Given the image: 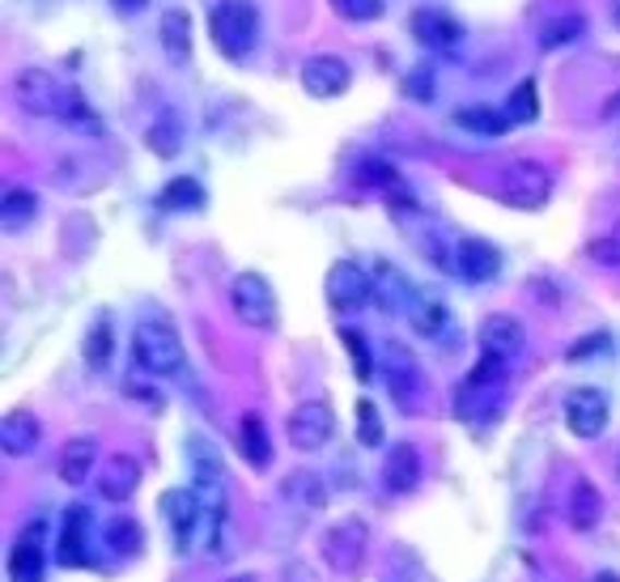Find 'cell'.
<instances>
[{"mask_svg": "<svg viewBox=\"0 0 620 582\" xmlns=\"http://www.w3.org/2000/svg\"><path fill=\"white\" fill-rule=\"evenodd\" d=\"M13 98H17L22 111H31V116L39 119L56 116V119H73L81 128H98V119L90 116V107H85L78 85L51 78L47 69H22L13 78Z\"/></svg>", "mask_w": 620, "mask_h": 582, "instance_id": "1", "label": "cell"}, {"mask_svg": "<svg viewBox=\"0 0 620 582\" xmlns=\"http://www.w3.org/2000/svg\"><path fill=\"white\" fill-rule=\"evenodd\" d=\"M208 35H213L217 51L226 60L251 56V47L260 39V9H255V0H217L208 9Z\"/></svg>", "mask_w": 620, "mask_h": 582, "instance_id": "2", "label": "cell"}, {"mask_svg": "<svg viewBox=\"0 0 620 582\" xmlns=\"http://www.w3.org/2000/svg\"><path fill=\"white\" fill-rule=\"evenodd\" d=\"M132 361L154 379H175V375H183L188 353H183V341H179V332L170 323L145 319L132 332Z\"/></svg>", "mask_w": 620, "mask_h": 582, "instance_id": "3", "label": "cell"}, {"mask_svg": "<svg viewBox=\"0 0 620 582\" xmlns=\"http://www.w3.org/2000/svg\"><path fill=\"white\" fill-rule=\"evenodd\" d=\"M230 307L247 328H260V332L276 328V289L269 285V276H260V272H238L234 276Z\"/></svg>", "mask_w": 620, "mask_h": 582, "instance_id": "4", "label": "cell"}, {"mask_svg": "<svg viewBox=\"0 0 620 582\" xmlns=\"http://www.w3.org/2000/svg\"><path fill=\"white\" fill-rule=\"evenodd\" d=\"M552 195V175L544 170L540 162H510L502 175V200L510 209H523V213H536L548 204Z\"/></svg>", "mask_w": 620, "mask_h": 582, "instance_id": "5", "label": "cell"}, {"mask_svg": "<svg viewBox=\"0 0 620 582\" xmlns=\"http://www.w3.org/2000/svg\"><path fill=\"white\" fill-rule=\"evenodd\" d=\"M323 294H327L332 311H361V307H370V302H374L370 269H361L357 260H336V264L327 269Z\"/></svg>", "mask_w": 620, "mask_h": 582, "instance_id": "6", "label": "cell"}, {"mask_svg": "<svg viewBox=\"0 0 620 582\" xmlns=\"http://www.w3.org/2000/svg\"><path fill=\"white\" fill-rule=\"evenodd\" d=\"M366 548H370V532H366L361 519H341V523L323 536V557H327V566H332L336 574H345V579H353V574L361 570Z\"/></svg>", "mask_w": 620, "mask_h": 582, "instance_id": "7", "label": "cell"}, {"mask_svg": "<svg viewBox=\"0 0 620 582\" xmlns=\"http://www.w3.org/2000/svg\"><path fill=\"white\" fill-rule=\"evenodd\" d=\"M285 433H289V442H294L298 451H319V447H327V438L336 433V413H332V404H323V400L298 404V408L289 413V421H285Z\"/></svg>", "mask_w": 620, "mask_h": 582, "instance_id": "8", "label": "cell"}, {"mask_svg": "<svg viewBox=\"0 0 620 582\" xmlns=\"http://www.w3.org/2000/svg\"><path fill=\"white\" fill-rule=\"evenodd\" d=\"M408 31H413V39L421 43V47L446 51V56H455L460 43H464V26H460L446 9H438V4H421V9L408 17Z\"/></svg>", "mask_w": 620, "mask_h": 582, "instance_id": "9", "label": "cell"}, {"mask_svg": "<svg viewBox=\"0 0 620 582\" xmlns=\"http://www.w3.org/2000/svg\"><path fill=\"white\" fill-rule=\"evenodd\" d=\"M370 281H374V302L383 307L388 314H400V319H408L413 307L421 302V289L404 276V272L395 269L391 260H374V269H370Z\"/></svg>", "mask_w": 620, "mask_h": 582, "instance_id": "10", "label": "cell"}, {"mask_svg": "<svg viewBox=\"0 0 620 582\" xmlns=\"http://www.w3.org/2000/svg\"><path fill=\"white\" fill-rule=\"evenodd\" d=\"M565 426L574 438H599L608 426V395L599 388H579L565 395Z\"/></svg>", "mask_w": 620, "mask_h": 582, "instance_id": "11", "label": "cell"}, {"mask_svg": "<svg viewBox=\"0 0 620 582\" xmlns=\"http://www.w3.org/2000/svg\"><path fill=\"white\" fill-rule=\"evenodd\" d=\"M298 78H302V90H307L310 98H323V103H327V98H341L353 85V69L341 56H310Z\"/></svg>", "mask_w": 620, "mask_h": 582, "instance_id": "12", "label": "cell"}, {"mask_svg": "<svg viewBox=\"0 0 620 582\" xmlns=\"http://www.w3.org/2000/svg\"><path fill=\"white\" fill-rule=\"evenodd\" d=\"M527 349V328L514 314H489L480 323V357H498V361H514Z\"/></svg>", "mask_w": 620, "mask_h": 582, "instance_id": "13", "label": "cell"}, {"mask_svg": "<svg viewBox=\"0 0 620 582\" xmlns=\"http://www.w3.org/2000/svg\"><path fill=\"white\" fill-rule=\"evenodd\" d=\"M162 514H166V523H170V532H175L179 553H188L195 532L204 527V506L195 498V489H170V494H162Z\"/></svg>", "mask_w": 620, "mask_h": 582, "instance_id": "14", "label": "cell"}, {"mask_svg": "<svg viewBox=\"0 0 620 582\" xmlns=\"http://www.w3.org/2000/svg\"><path fill=\"white\" fill-rule=\"evenodd\" d=\"M455 272L464 276L467 285H489L498 272H502V251L485 238H460L455 242Z\"/></svg>", "mask_w": 620, "mask_h": 582, "instance_id": "15", "label": "cell"}, {"mask_svg": "<svg viewBox=\"0 0 620 582\" xmlns=\"http://www.w3.org/2000/svg\"><path fill=\"white\" fill-rule=\"evenodd\" d=\"M383 379H388L391 395H395L404 408H408V404L421 395V370H417L413 353L404 349V345H395V341L383 349Z\"/></svg>", "mask_w": 620, "mask_h": 582, "instance_id": "16", "label": "cell"}, {"mask_svg": "<svg viewBox=\"0 0 620 582\" xmlns=\"http://www.w3.org/2000/svg\"><path fill=\"white\" fill-rule=\"evenodd\" d=\"M43 519H35L9 548V582H43Z\"/></svg>", "mask_w": 620, "mask_h": 582, "instance_id": "17", "label": "cell"}, {"mask_svg": "<svg viewBox=\"0 0 620 582\" xmlns=\"http://www.w3.org/2000/svg\"><path fill=\"white\" fill-rule=\"evenodd\" d=\"M56 557H60V566H69V570L90 566V514H85L81 506H73V510L64 514V532H60Z\"/></svg>", "mask_w": 620, "mask_h": 582, "instance_id": "18", "label": "cell"}, {"mask_svg": "<svg viewBox=\"0 0 620 582\" xmlns=\"http://www.w3.org/2000/svg\"><path fill=\"white\" fill-rule=\"evenodd\" d=\"M136 485H141V464H136L132 455H111V460L103 464L98 494H103L107 502H128V498L136 494Z\"/></svg>", "mask_w": 620, "mask_h": 582, "instance_id": "19", "label": "cell"}, {"mask_svg": "<svg viewBox=\"0 0 620 582\" xmlns=\"http://www.w3.org/2000/svg\"><path fill=\"white\" fill-rule=\"evenodd\" d=\"M43 438V426L35 413H26V408H17V413H9L4 421H0V451L4 455H31L35 447H39Z\"/></svg>", "mask_w": 620, "mask_h": 582, "instance_id": "20", "label": "cell"}, {"mask_svg": "<svg viewBox=\"0 0 620 582\" xmlns=\"http://www.w3.org/2000/svg\"><path fill=\"white\" fill-rule=\"evenodd\" d=\"M383 485L391 494H413L421 485V455H417V447H408V442L391 447L388 464H383Z\"/></svg>", "mask_w": 620, "mask_h": 582, "instance_id": "21", "label": "cell"}, {"mask_svg": "<svg viewBox=\"0 0 620 582\" xmlns=\"http://www.w3.org/2000/svg\"><path fill=\"white\" fill-rule=\"evenodd\" d=\"M157 35H162V51H166L175 64H188V60H192V13H188V9H166Z\"/></svg>", "mask_w": 620, "mask_h": 582, "instance_id": "22", "label": "cell"}, {"mask_svg": "<svg viewBox=\"0 0 620 582\" xmlns=\"http://www.w3.org/2000/svg\"><path fill=\"white\" fill-rule=\"evenodd\" d=\"M94 464H98V442L94 438H73L60 451V480L64 485H81L94 472Z\"/></svg>", "mask_w": 620, "mask_h": 582, "instance_id": "23", "label": "cell"}, {"mask_svg": "<svg viewBox=\"0 0 620 582\" xmlns=\"http://www.w3.org/2000/svg\"><path fill=\"white\" fill-rule=\"evenodd\" d=\"M188 460H192V476H195L192 489H226V467H222V455H217L208 442L192 438V442H188Z\"/></svg>", "mask_w": 620, "mask_h": 582, "instance_id": "24", "label": "cell"}, {"mask_svg": "<svg viewBox=\"0 0 620 582\" xmlns=\"http://www.w3.org/2000/svg\"><path fill=\"white\" fill-rule=\"evenodd\" d=\"M39 217V195L26 192V188H9V192L0 195V226L9 234L26 230L31 222Z\"/></svg>", "mask_w": 620, "mask_h": 582, "instance_id": "25", "label": "cell"}, {"mask_svg": "<svg viewBox=\"0 0 620 582\" xmlns=\"http://www.w3.org/2000/svg\"><path fill=\"white\" fill-rule=\"evenodd\" d=\"M582 31H586V17L574 13V9H565V13H552L548 22L540 26V51H557V47H570V43L582 39Z\"/></svg>", "mask_w": 620, "mask_h": 582, "instance_id": "26", "label": "cell"}, {"mask_svg": "<svg viewBox=\"0 0 620 582\" xmlns=\"http://www.w3.org/2000/svg\"><path fill=\"white\" fill-rule=\"evenodd\" d=\"M455 123L464 132H476V136H502L505 128H510V116L498 111V107H489V103H476V107H460Z\"/></svg>", "mask_w": 620, "mask_h": 582, "instance_id": "27", "label": "cell"}, {"mask_svg": "<svg viewBox=\"0 0 620 582\" xmlns=\"http://www.w3.org/2000/svg\"><path fill=\"white\" fill-rule=\"evenodd\" d=\"M145 141H150V150H154L157 157H175L179 150H183V119H179V111H162V116L154 119V128L145 132Z\"/></svg>", "mask_w": 620, "mask_h": 582, "instance_id": "28", "label": "cell"}, {"mask_svg": "<svg viewBox=\"0 0 620 582\" xmlns=\"http://www.w3.org/2000/svg\"><path fill=\"white\" fill-rule=\"evenodd\" d=\"M204 204V188L195 183L192 175H183V179H170L162 195H157V209L162 213H195Z\"/></svg>", "mask_w": 620, "mask_h": 582, "instance_id": "29", "label": "cell"}, {"mask_svg": "<svg viewBox=\"0 0 620 582\" xmlns=\"http://www.w3.org/2000/svg\"><path fill=\"white\" fill-rule=\"evenodd\" d=\"M599 519H604V498H599V489L582 476L579 485H574V498H570V523H574L579 532H591Z\"/></svg>", "mask_w": 620, "mask_h": 582, "instance_id": "30", "label": "cell"}, {"mask_svg": "<svg viewBox=\"0 0 620 582\" xmlns=\"http://www.w3.org/2000/svg\"><path fill=\"white\" fill-rule=\"evenodd\" d=\"M238 451L247 455V464L269 467L272 447H269V433H264V421H260L255 413H247V417H242V426H238Z\"/></svg>", "mask_w": 620, "mask_h": 582, "instance_id": "31", "label": "cell"}, {"mask_svg": "<svg viewBox=\"0 0 620 582\" xmlns=\"http://www.w3.org/2000/svg\"><path fill=\"white\" fill-rule=\"evenodd\" d=\"M281 494L294 506H302V510H319L323 498H327V494H323V480H319L314 472H289L285 485H281Z\"/></svg>", "mask_w": 620, "mask_h": 582, "instance_id": "32", "label": "cell"}, {"mask_svg": "<svg viewBox=\"0 0 620 582\" xmlns=\"http://www.w3.org/2000/svg\"><path fill=\"white\" fill-rule=\"evenodd\" d=\"M408 323H413L421 336H442V332L451 328V307H446V302H438V298H429V294H421V302L413 307Z\"/></svg>", "mask_w": 620, "mask_h": 582, "instance_id": "33", "label": "cell"}, {"mask_svg": "<svg viewBox=\"0 0 620 582\" xmlns=\"http://www.w3.org/2000/svg\"><path fill=\"white\" fill-rule=\"evenodd\" d=\"M505 116H510V123H536L540 119V98H536V81H518L514 90H510V98H505L502 107Z\"/></svg>", "mask_w": 620, "mask_h": 582, "instance_id": "34", "label": "cell"}, {"mask_svg": "<svg viewBox=\"0 0 620 582\" xmlns=\"http://www.w3.org/2000/svg\"><path fill=\"white\" fill-rule=\"evenodd\" d=\"M111 349H116L111 323H107V319H94V328L85 332V345H81V353H85V366H90V370H103V366L111 361Z\"/></svg>", "mask_w": 620, "mask_h": 582, "instance_id": "35", "label": "cell"}, {"mask_svg": "<svg viewBox=\"0 0 620 582\" xmlns=\"http://www.w3.org/2000/svg\"><path fill=\"white\" fill-rule=\"evenodd\" d=\"M141 541H145V532H141L136 519H111L107 523V544H111V553H119V557L141 553Z\"/></svg>", "mask_w": 620, "mask_h": 582, "instance_id": "36", "label": "cell"}, {"mask_svg": "<svg viewBox=\"0 0 620 582\" xmlns=\"http://www.w3.org/2000/svg\"><path fill=\"white\" fill-rule=\"evenodd\" d=\"M357 442H361V447H383V442H388L383 417H379L374 400H357Z\"/></svg>", "mask_w": 620, "mask_h": 582, "instance_id": "37", "label": "cell"}, {"mask_svg": "<svg viewBox=\"0 0 620 582\" xmlns=\"http://www.w3.org/2000/svg\"><path fill=\"white\" fill-rule=\"evenodd\" d=\"M357 183H361V188H379V192H388V195L400 192V175L391 170L388 162H379V157H370V162L357 166Z\"/></svg>", "mask_w": 620, "mask_h": 582, "instance_id": "38", "label": "cell"}, {"mask_svg": "<svg viewBox=\"0 0 620 582\" xmlns=\"http://www.w3.org/2000/svg\"><path fill=\"white\" fill-rule=\"evenodd\" d=\"M345 22H379L388 13V0H327Z\"/></svg>", "mask_w": 620, "mask_h": 582, "instance_id": "39", "label": "cell"}, {"mask_svg": "<svg viewBox=\"0 0 620 582\" xmlns=\"http://www.w3.org/2000/svg\"><path fill=\"white\" fill-rule=\"evenodd\" d=\"M341 341H345V349H349L357 379L366 383V379L374 375V357H370V345H366V336H361V332H353V328H341Z\"/></svg>", "mask_w": 620, "mask_h": 582, "instance_id": "40", "label": "cell"}, {"mask_svg": "<svg viewBox=\"0 0 620 582\" xmlns=\"http://www.w3.org/2000/svg\"><path fill=\"white\" fill-rule=\"evenodd\" d=\"M586 256L599 264V269H620V234H604L586 247Z\"/></svg>", "mask_w": 620, "mask_h": 582, "instance_id": "41", "label": "cell"}, {"mask_svg": "<svg viewBox=\"0 0 620 582\" xmlns=\"http://www.w3.org/2000/svg\"><path fill=\"white\" fill-rule=\"evenodd\" d=\"M612 345V336L608 332H595V336H586V341H579V345H570V361H582V357H591V353H599V349H608Z\"/></svg>", "mask_w": 620, "mask_h": 582, "instance_id": "42", "label": "cell"}, {"mask_svg": "<svg viewBox=\"0 0 620 582\" xmlns=\"http://www.w3.org/2000/svg\"><path fill=\"white\" fill-rule=\"evenodd\" d=\"M408 90H413L417 98H429V69H417L413 81H408Z\"/></svg>", "mask_w": 620, "mask_h": 582, "instance_id": "43", "label": "cell"}, {"mask_svg": "<svg viewBox=\"0 0 620 582\" xmlns=\"http://www.w3.org/2000/svg\"><path fill=\"white\" fill-rule=\"evenodd\" d=\"M604 116H608V119H620V90H617V94H608V98H604Z\"/></svg>", "mask_w": 620, "mask_h": 582, "instance_id": "44", "label": "cell"}, {"mask_svg": "<svg viewBox=\"0 0 620 582\" xmlns=\"http://www.w3.org/2000/svg\"><path fill=\"white\" fill-rule=\"evenodd\" d=\"M111 4H116L119 13H141V9L150 4V0H111Z\"/></svg>", "mask_w": 620, "mask_h": 582, "instance_id": "45", "label": "cell"}, {"mask_svg": "<svg viewBox=\"0 0 620 582\" xmlns=\"http://www.w3.org/2000/svg\"><path fill=\"white\" fill-rule=\"evenodd\" d=\"M591 582H620V574H595Z\"/></svg>", "mask_w": 620, "mask_h": 582, "instance_id": "46", "label": "cell"}, {"mask_svg": "<svg viewBox=\"0 0 620 582\" xmlns=\"http://www.w3.org/2000/svg\"><path fill=\"white\" fill-rule=\"evenodd\" d=\"M612 22L620 26V0H612Z\"/></svg>", "mask_w": 620, "mask_h": 582, "instance_id": "47", "label": "cell"}, {"mask_svg": "<svg viewBox=\"0 0 620 582\" xmlns=\"http://www.w3.org/2000/svg\"><path fill=\"white\" fill-rule=\"evenodd\" d=\"M234 582H251V579H234Z\"/></svg>", "mask_w": 620, "mask_h": 582, "instance_id": "48", "label": "cell"}, {"mask_svg": "<svg viewBox=\"0 0 620 582\" xmlns=\"http://www.w3.org/2000/svg\"><path fill=\"white\" fill-rule=\"evenodd\" d=\"M617 467H620V460H617Z\"/></svg>", "mask_w": 620, "mask_h": 582, "instance_id": "49", "label": "cell"}]
</instances>
